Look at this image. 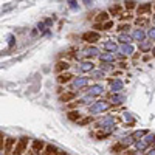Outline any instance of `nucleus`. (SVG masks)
<instances>
[{"mask_svg":"<svg viewBox=\"0 0 155 155\" xmlns=\"http://www.w3.org/2000/svg\"><path fill=\"white\" fill-rule=\"evenodd\" d=\"M42 146H43V144H42V143H34V149H36V151H37V149H39V147H41V149H42Z\"/></svg>","mask_w":155,"mask_h":155,"instance_id":"nucleus-6","label":"nucleus"},{"mask_svg":"<svg viewBox=\"0 0 155 155\" xmlns=\"http://www.w3.org/2000/svg\"><path fill=\"white\" fill-rule=\"evenodd\" d=\"M126 6H127V8H133L135 5H133V2H129V5H126Z\"/></svg>","mask_w":155,"mask_h":155,"instance_id":"nucleus-7","label":"nucleus"},{"mask_svg":"<svg viewBox=\"0 0 155 155\" xmlns=\"http://www.w3.org/2000/svg\"><path fill=\"white\" fill-rule=\"evenodd\" d=\"M68 118H70V119H76V118H79V112H70V113H68Z\"/></svg>","mask_w":155,"mask_h":155,"instance_id":"nucleus-4","label":"nucleus"},{"mask_svg":"<svg viewBox=\"0 0 155 155\" xmlns=\"http://www.w3.org/2000/svg\"><path fill=\"white\" fill-rule=\"evenodd\" d=\"M64 68H68V64H67V62H59L58 67H56L58 72H61V70H64Z\"/></svg>","mask_w":155,"mask_h":155,"instance_id":"nucleus-3","label":"nucleus"},{"mask_svg":"<svg viewBox=\"0 0 155 155\" xmlns=\"http://www.w3.org/2000/svg\"><path fill=\"white\" fill-rule=\"evenodd\" d=\"M98 20H107V13H101V14H99Z\"/></svg>","mask_w":155,"mask_h":155,"instance_id":"nucleus-5","label":"nucleus"},{"mask_svg":"<svg viewBox=\"0 0 155 155\" xmlns=\"http://www.w3.org/2000/svg\"><path fill=\"white\" fill-rule=\"evenodd\" d=\"M27 140L28 138H22V141L19 143V146L16 147V151H14V155H20L23 152V149H25V143H27Z\"/></svg>","mask_w":155,"mask_h":155,"instance_id":"nucleus-1","label":"nucleus"},{"mask_svg":"<svg viewBox=\"0 0 155 155\" xmlns=\"http://www.w3.org/2000/svg\"><path fill=\"white\" fill-rule=\"evenodd\" d=\"M70 78H72V74H62V76H59V79H58V81L59 82H68L70 81Z\"/></svg>","mask_w":155,"mask_h":155,"instance_id":"nucleus-2","label":"nucleus"}]
</instances>
